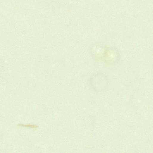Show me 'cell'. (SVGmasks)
<instances>
[{
  "instance_id": "2",
  "label": "cell",
  "mask_w": 153,
  "mask_h": 153,
  "mask_svg": "<svg viewBox=\"0 0 153 153\" xmlns=\"http://www.w3.org/2000/svg\"><path fill=\"white\" fill-rule=\"evenodd\" d=\"M18 125L21 126L23 127H29L31 128H37L38 127V126H37L31 124L23 125L22 124H18Z\"/></svg>"
},
{
  "instance_id": "1",
  "label": "cell",
  "mask_w": 153,
  "mask_h": 153,
  "mask_svg": "<svg viewBox=\"0 0 153 153\" xmlns=\"http://www.w3.org/2000/svg\"><path fill=\"white\" fill-rule=\"evenodd\" d=\"M88 82L91 89L97 93L106 90L110 85L108 77L105 73L100 72L91 74L89 77Z\"/></svg>"
}]
</instances>
